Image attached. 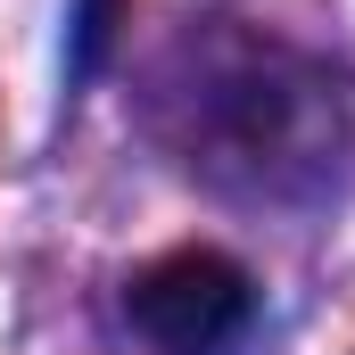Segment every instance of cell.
Listing matches in <instances>:
<instances>
[{
    "instance_id": "cell-1",
    "label": "cell",
    "mask_w": 355,
    "mask_h": 355,
    "mask_svg": "<svg viewBox=\"0 0 355 355\" xmlns=\"http://www.w3.org/2000/svg\"><path fill=\"white\" fill-rule=\"evenodd\" d=\"M257 314V281L223 248H166L124 281V322L157 355H223Z\"/></svg>"
}]
</instances>
